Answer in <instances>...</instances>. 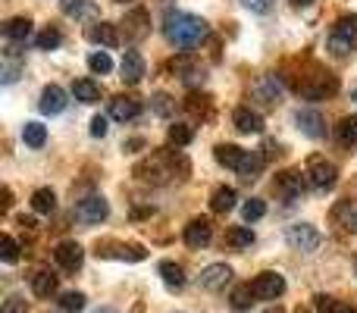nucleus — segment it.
Here are the masks:
<instances>
[{
	"label": "nucleus",
	"mask_w": 357,
	"mask_h": 313,
	"mask_svg": "<svg viewBox=\"0 0 357 313\" xmlns=\"http://www.w3.org/2000/svg\"><path fill=\"white\" fill-rule=\"evenodd\" d=\"M163 35L176 44V47H195L207 38V22L195 13H182V10H169L163 19Z\"/></svg>",
	"instance_id": "1"
},
{
	"label": "nucleus",
	"mask_w": 357,
	"mask_h": 313,
	"mask_svg": "<svg viewBox=\"0 0 357 313\" xmlns=\"http://www.w3.org/2000/svg\"><path fill=\"white\" fill-rule=\"evenodd\" d=\"M304 178H307V185L314 191H329L335 185V178H339V169H335L333 160L314 154L307 160V166H304Z\"/></svg>",
	"instance_id": "2"
},
{
	"label": "nucleus",
	"mask_w": 357,
	"mask_h": 313,
	"mask_svg": "<svg viewBox=\"0 0 357 313\" xmlns=\"http://www.w3.org/2000/svg\"><path fill=\"white\" fill-rule=\"evenodd\" d=\"M285 241H289L295 251L310 254V251H317V247H320L323 235L317 232V226H310V222H295V226L285 229Z\"/></svg>",
	"instance_id": "3"
},
{
	"label": "nucleus",
	"mask_w": 357,
	"mask_h": 313,
	"mask_svg": "<svg viewBox=\"0 0 357 313\" xmlns=\"http://www.w3.org/2000/svg\"><path fill=\"white\" fill-rule=\"evenodd\" d=\"M135 176H142L144 182H169L176 176V166L169 163L167 154H154L151 160L135 166Z\"/></svg>",
	"instance_id": "4"
},
{
	"label": "nucleus",
	"mask_w": 357,
	"mask_h": 313,
	"mask_svg": "<svg viewBox=\"0 0 357 313\" xmlns=\"http://www.w3.org/2000/svg\"><path fill=\"white\" fill-rule=\"evenodd\" d=\"M251 291H254V298H260V301H276V298L285 291V279L279 276V273L266 270L251 282Z\"/></svg>",
	"instance_id": "5"
},
{
	"label": "nucleus",
	"mask_w": 357,
	"mask_h": 313,
	"mask_svg": "<svg viewBox=\"0 0 357 313\" xmlns=\"http://www.w3.org/2000/svg\"><path fill=\"white\" fill-rule=\"evenodd\" d=\"M304 182H307V178H304L298 169H285L276 176V191L285 197V204H291L304 194Z\"/></svg>",
	"instance_id": "6"
},
{
	"label": "nucleus",
	"mask_w": 357,
	"mask_h": 313,
	"mask_svg": "<svg viewBox=\"0 0 357 313\" xmlns=\"http://www.w3.org/2000/svg\"><path fill=\"white\" fill-rule=\"evenodd\" d=\"M229 279H232V266L226 264H210L201 270V276H197V282H201V289L207 291H220L229 285Z\"/></svg>",
	"instance_id": "7"
},
{
	"label": "nucleus",
	"mask_w": 357,
	"mask_h": 313,
	"mask_svg": "<svg viewBox=\"0 0 357 313\" xmlns=\"http://www.w3.org/2000/svg\"><path fill=\"white\" fill-rule=\"evenodd\" d=\"M107 213H110V204L100 194L85 197V201H79V207H75V216L85 222H100V220H107Z\"/></svg>",
	"instance_id": "8"
},
{
	"label": "nucleus",
	"mask_w": 357,
	"mask_h": 313,
	"mask_svg": "<svg viewBox=\"0 0 357 313\" xmlns=\"http://www.w3.org/2000/svg\"><path fill=\"white\" fill-rule=\"evenodd\" d=\"M119 79L126 82V85H138V82L144 79V56L138 54V50H126L123 54V63H119Z\"/></svg>",
	"instance_id": "9"
},
{
	"label": "nucleus",
	"mask_w": 357,
	"mask_h": 313,
	"mask_svg": "<svg viewBox=\"0 0 357 313\" xmlns=\"http://www.w3.org/2000/svg\"><path fill=\"white\" fill-rule=\"evenodd\" d=\"M295 123H298V129H301L307 138H323V135H326V119H323L320 110H298L295 113Z\"/></svg>",
	"instance_id": "10"
},
{
	"label": "nucleus",
	"mask_w": 357,
	"mask_h": 313,
	"mask_svg": "<svg viewBox=\"0 0 357 313\" xmlns=\"http://www.w3.org/2000/svg\"><path fill=\"white\" fill-rule=\"evenodd\" d=\"M232 123L238 132H245V135H260L264 132V116H260L257 110H251V107H238V110L232 113Z\"/></svg>",
	"instance_id": "11"
},
{
	"label": "nucleus",
	"mask_w": 357,
	"mask_h": 313,
	"mask_svg": "<svg viewBox=\"0 0 357 313\" xmlns=\"http://www.w3.org/2000/svg\"><path fill=\"white\" fill-rule=\"evenodd\" d=\"M210 238H213V229H210L207 220H191L188 226H185V245L188 247H207Z\"/></svg>",
	"instance_id": "12"
},
{
	"label": "nucleus",
	"mask_w": 357,
	"mask_h": 313,
	"mask_svg": "<svg viewBox=\"0 0 357 313\" xmlns=\"http://www.w3.org/2000/svg\"><path fill=\"white\" fill-rule=\"evenodd\" d=\"M41 113L44 116H56V113H63L66 110V91H63L60 85H47L41 91Z\"/></svg>",
	"instance_id": "13"
},
{
	"label": "nucleus",
	"mask_w": 357,
	"mask_h": 313,
	"mask_svg": "<svg viewBox=\"0 0 357 313\" xmlns=\"http://www.w3.org/2000/svg\"><path fill=\"white\" fill-rule=\"evenodd\" d=\"M138 113H142V100L138 98H126V94H119V98L110 100V116L119 119V123H129V119H135Z\"/></svg>",
	"instance_id": "14"
},
{
	"label": "nucleus",
	"mask_w": 357,
	"mask_h": 313,
	"mask_svg": "<svg viewBox=\"0 0 357 313\" xmlns=\"http://www.w3.org/2000/svg\"><path fill=\"white\" fill-rule=\"evenodd\" d=\"M54 257H56V264H60L63 270H79L85 251H82V245H75V241H63V245H56Z\"/></svg>",
	"instance_id": "15"
},
{
	"label": "nucleus",
	"mask_w": 357,
	"mask_h": 313,
	"mask_svg": "<svg viewBox=\"0 0 357 313\" xmlns=\"http://www.w3.org/2000/svg\"><path fill=\"white\" fill-rule=\"evenodd\" d=\"M148 31H151L148 10H132L129 16H126V38H132V41H142Z\"/></svg>",
	"instance_id": "16"
},
{
	"label": "nucleus",
	"mask_w": 357,
	"mask_h": 313,
	"mask_svg": "<svg viewBox=\"0 0 357 313\" xmlns=\"http://www.w3.org/2000/svg\"><path fill=\"white\" fill-rule=\"evenodd\" d=\"M88 38H91L94 44H104V47H116V44H119L116 25H113V22H94V25H88Z\"/></svg>",
	"instance_id": "17"
},
{
	"label": "nucleus",
	"mask_w": 357,
	"mask_h": 313,
	"mask_svg": "<svg viewBox=\"0 0 357 313\" xmlns=\"http://www.w3.org/2000/svg\"><path fill=\"white\" fill-rule=\"evenodd\" d=\"M264 154H257V151H245V157H241V166L235 172L241 176V182H254V178L260 176V169H264Z\"/></svg>",
	"instance_id": "18"
},
{
	"label": "nucleus",
	"mask_w": 357,
	"mask_h": 313,
	"mask_svg": "<svg viewBox=\"0 0 357 313\" xmlns=\"http://www.w3.org/2000/svg\"><path fill=\"white\" fill-rule=\"evenodd\" d=\"M213 157H216V163H220V166L238 169V166H241V157H245V151H241L238 144H216Z\"/></svg>",
	"instance_id": "19"
},
{
	"label": "nucleus",
	"mask_w": 357,
	"mask_h": 313,
	"mask_svg": "<svg viewBox=\"0 0 357 313\" xmlns=\"http://www.w3.org/2000/svg\"><path fill=\"white\" fill-rule=\"evenodd\" d=\"M235 201H238V194H235V188H216L213 191V197H210V210L213 213H229V210L235 207Z\"/></svg>",
	"instance_id": "20"
},
{
	"label": "nucleus",
	"mask_w": 357,
	"mask_h": 313,
	"mask_svg": "<svg viewBox=\"0 0 357 313\" xmlns=\"http://www.w3.org/2000/svg\"><path fill=\"white\" fill-rule=\"evenodd\" d=\"M73 94H75V100H82V104H98L100 100V85L98 82H91V79H79L73 85Z\"/></svg>",
	"instance_id": "21"
},
{
	"label": "nucleus",
	"mask_w": 357,
	"mask_h": 313,
	"mask_svg": "<svg viewBox=\"0 0 357 313\" xmlns=\"http://www.w3.org/2000/svg\"><path fill=\"white\" fill-rule=\"evenodd\" d=\"M3 35L10 38V41H25V38L31 35V22H29L25 16L6 19V22H3Z\"/></svg>",
	"instance_id": "22"
},
{
	"label": "nucleus",
	"mask_w": 357,
	"mask_h": 313,
	"mask_svg": "<svg viewBox=\"0 0 357 313\" xmlns=\"http://www.w3.org/2000/svg\"><path fill=\"white\" fill-rule=\"evenodd\" d=\"M31 291H35L38 298H50L56 291V276L54 273H47V270L35 273V276H31Z\"/></svg>",
	"instance_id": "23"
},
{
	"label": "nucleus",
	"mask_w": 357,
	"mask_h": 313,
	"mask_svg": "<svg viewBox=\"0 0 357 313\" xmlns=\"http://www.w3.org/2000/svg\"><path fill=\"white\" fill-rule=\"evenodd\" d=\"M333 35L345 38V41L357 44V13H345V16H339V22L333 25Z\"/></svg>",
	"instance_id": "24"
},
{
	"label": "nucleus",
	"mask_w": 357,
	"mask_h": 313,
	"mask_svg": "<svg viewBox=\"0 0 357 313\" xmlns=\"http://www.w3.org/2000/svg\"><path fill=\"white\" fill-rule=\"evenodd\" d=\"M160 276H163V282H167L169 289H182L185 285V270L178 264H173V260H163L160 264Z\"/></svg>",
	"instance_id": "25"
},
{
	"label": "nucleus",
	"mask_w": 357,
	"mask_h": 313,
	"mask_svg": "<svg viewBox=\"0 0 357 313\" xmlns=\"http://www.w3.org/2000/svg\"><path fill=\"white\" fill-rule=\"evenodd\" d=\"M22 142L29 144V148H44V142H47V129H44L41 123H25L22 125Z\"/></svg>",
	"instance_id": "26"
},
{
	"label": "nucleus",
	"mask_w": 357,
	"mask_h": 313,
	"mask_svg": "<svg viewBox=\"0 0 357 313\" xmlns=\"http://www.w3.org/2000/svg\"><path fill=\"white\" fill-rule=\"evenodd\" d=\"M335 138H339L342 144H357V113L345 116L339 125H335Z\"/></svg>",
	"instance_id": "27"
},
{
	"label": "nucleus",
	"mask_w": 357,
	"mask_h": 313,
	"mask_svg": "<svg viewBox=\"0 0 357 313\" xmlns=\"http://www.w3.org/2000/svg\"><path fill=\"white\" fill-rule=\"evenodd\" d=\"M335 216L342 220V226H345L348 232H357V201H342L339 207H335Z\"/></svg>",
	"instance_id": "28"
},
{
	"label": "nucleus",
	"mask_w": 357,
	"mask_h": 313,
	"mask_svg": "<svg viewBox=\"0 0 357 313\" xmlns=\"http://www.w3.org/2000/svg\"><path fill=\"white\" fill-rule=\"evenodd\" d=\"M31 207H35V213H50L56 207V194L50 188H38L31 194Z\"/></svg>",
	"instance_id": "29"
},
{
	"label": "nucleus",
	"mask_w": 357,
	"mask_h": 313,
	"mask_svg": "<svg viewBox=\"0 0 357 313\" xmlns=\"http://www.w3.org/2000/svg\"><path fill=\"white\" fill-rule=\"evenodd\" d=\"M314 304H317V310L320 313H357L354 307H348V304L335 301V298H329V295H317Z\"/></svg>",
	"instance_id": "30"
},
{
	"label": "nucleus",
	"mask_w": 357,
	"mask_h": 313,
	"mask_svg": "<svg viewBox=\"0 0 357 313\" xmlns=\"http://www.w3.org/2000/svg\"><path fill=\"white\" fill-rule=\"evenodd\" d=\"M167 138H169V144H176V148H185V144H191V138H195V132H191V125L176 123V125H169Z\"/></svg>",
	"instance_id": "31"
},
{
	"label": "nucleus",
	"mask_w": 357,
	"mask_h": 313,
	"mask_svg": "<svg viewBox=\"0 0 357 313\" xmlns=\"http://www.w3.org/2000/svg\"><path fill=\"white\" fill-rule=\"evenodd\" d=\"M257 94H260V100H264V104H276V100H279V82H276V75H266V79L257 85Z\"/></svg>",
	"instance_id": "32"
},
{
	"label": "nucleus",
	"mask_w": 357,
	"mask_h": 313,
	"mask_svg": "<svg viewBox=\"0 0 357 313\" xmlns=\"http://www.w3.org/2000/svg\"><path fill=\"white\" fill-rule=\"evenodd\" d=\"M229 245L232 247H251L254 245V232L248 226H235V229H229Z\"/></svg>",
	"instance_id": "33"
},
{
	"label": "nucleus",
	"mask_w": 357,
	"mask_h": 313,
	"mask_svg": "<svg viewBox=\"0 0 357 313\" xmlns=\"http://www.w3.org/2000/svg\"><path fill=\"white\" fill-rule=\"evenodd\" d=\"M251 304H254L251 285H238V289L232 291V307L238 310V313H245V310H251Z\"/></svg>",
	"instance_id": "34"
},
{
	"label": "nucleus",
	"mask_w": 357,
	"mask_h": 313,
	"mask_svg": "<svg viewBox=\"0 0 357 313\" xmlns=\"http://www.w3.org/2000/svg\"><path fill=\"white\" fill-rule=\"evenodd\" d=\"M60 307L66 313H82L85 310V295H82V291H66V295L60 298Z\"/></svg>",
	"instance_id": "35"
},
{
	"label": "nucleus",
	"mask_w": 357,
	"mask_h": 313,
	"mask_svg": "<svg viewBox=\"0 0 357 313\" xmlns=\"http://www.w3.org/2000/svg\"><path fill=\"white\" fill-rule=\"evenodd\" d=\"M264 213H266V204L260 201V197H251V201H245V207H241V216H245L248 222H257Z\"/></svg>",
	"instance_id": "36"
},
{
	"label": "nucleus",
	"mask_w": 357,
	"mask_h": 313,
	"mask_svg": "<svg viewBox=\"0 0 357 313\" xmlns=\"http://www.w3.org/2000/svg\"><path fill=\"white\" fill-rule=\"evenodd\" d=\"M60 41H63V35L54 29V25H47V29L38 35V47L41 50H54V47H60Z\"/></svg>",
	"instance_id": "37"
},
{
	"label": "nucleus",
	"mask_w": 357,
	"mask_h": 313,
	"mask_svg": "<svg viewBox=\"0 0 357 313\" xmlns=\"http://www.w3.org/2000/svg\"><path fill=\"white\" fill-rule=\"evenodd\" d=\"M0 260H3V264H16L19 260V245L10 238V235L0 238Z\"/></svg>",
	"instance_id": "38"
},
{
	"label": "nucleus",
	"mask_w": 357,
	"mask_h": 313,
	"mask_svg": "<svg viewBox=\"0 0 357 313\" xmlns=\"http://www.w3.org/2000/svg\"><path fill=\"white\" fill-rule=\"evenodd\" d=\"M88 66H91V72H100V75H104V72H110V69H113V60L104 54V50H98V54L88 56Z\"/></svg>",
	"instance_id": "39"
},
{
	"label": "nucleus",
	"mask_w": 357,
	"mask_h": 313,
	"mask_svg": "<svg viewBox=\"0 0 357 313\" xmlns=\"http://www.w3.org/2000/svg\"><path fill=\"white\" fill-rule=\"evenodd\" d=\"M113 257H123V260H144V247L138 245H116V254Z\"/></svg>",
	"instance_id": "40"
},
{
	"label": "nucleus",
	"mask_w": 357,
	"mask_h": 313,
	"mask_svg": "<svg viewBox=\"0 0 357 313\" xmlns=\"http://www.w3.org/2000/svg\"><path fill=\"white\" fill-rule=\"evenodd\" d=\"M329 50H333L335 56H345V54H351L354 50V44L345 41V38H339V35H329Z\"/></svg>",
	"instance_id": "41"
},
{
	"label": "nucleus",
	"mask_w": 357,
	"mask_h": 313,
	"mask_svg": "<svg viewBox=\"0 0 357 313\" xmlns=\"http://www.w3.org/2000/svg\"><path fill=\"white\" fill-rule=\"evenodd\" d=\"M0 313H29V304H25L19 295H10L3 301V310H0Z\"/></svg>",
	"instance_id": "42"
},
{
	"label": "nucleus",
	"mask_w": 357,
	"mask_h": 313,
	"mask_svg": "<svg viewBox=\"0 0 357 313\" xmlns=\"http://www.w3.org/2000/svg\"><path fill=\"white\" fill-rule=\"evenodd\" d=\"M241 3H245V10H251V13H270L273 0H241Z\"/></svg>",
	"instance_id": "43"
},
{
	"label": "nucleus",
	"mask_w": 357,
	"mask_h": 313,
	"mask_svg": "<svg viewBox=\"0 0 357 313\" xmlns=\"http://www.w3.org/2000/svg\"><path fill=\"white\" fill-rule=\"evenodd\" d=\"M154 110L160 113V116H167V113L173 110V100H169L167 94H157V98H154Z\"/></svg>",
	"instance_id": "44"
},
{
	"label": "nucleus",
	"mask_w": 357,
	"mask_h": 313,
	"mask_svg": "<svg viewBox=\"0 0 357 313\" xmlns=\"http://www.w3.org/2000/svg\"><path fill=\"white\" fill-rule=\"evenodd\" d=\"M91 135L94 138H104L107 135V116H94L91 119Z\"/></svg>",
	"instance_id": "45"
},
{
	"label": "nucleus",
	"mask_w": 357,
	"mask_h": 313,
	"mask_svg": "<svg viewBox=\"0 0 357 313\" xmlns=\"http://www.w3.org/2000/svg\"><path fill=\"white\" fill-rule=\"evenodd\" d=\"M82 10H85V0H63V13H69V16H79Z\"/></svg>",
	"instance_id": "46"
},
{
	"label": "nucleus",
	"mask_w": 357,
	"mask_h": 313,
	"mask_svg": "<svg viewBox=\"0 0 357 313\" xmlns=\"http://www.w3.org/2000/svg\"><path fill=\"white\" fill-rule=\"evenodd\" d=\"M16 72H19L16 63H6L3 66V85H13V82H16Z\"/></svg>",
	"instance_id": "47"
},
{
	"label": "nucleus",
	"mask_w": 357,
	"mask_h": 313,
	"mask_svg": "<svg viewBox=\"0 0 357 313\" xmlns=\"http://www.w3.org/2000/svg\"><path fill=\"white\" fill-rule=\"evenodd\" d=\"M142 144H144V142H142V138H132V142H126V144H123V148H126V151H135V148H142Z\"/></svg>",
	"instance_id": "48"
},
{
	"label": "nucleus",
	"mask_w": 357,
	"mask_h": 313,
	"mask_svg": "<svg viewBox=\"0 0 357 313\" xmlns=\"http://www.w3.org/2000/svg\"><path fill=\"white\" fill-rule=\"evenodd\" d=\"M295 6H307V3H314V0H291Z\"/></svg>",
	"instance_id": "49"
},
{
	"label": "nucleus",
	"mask_w": 357,
	"mask_h": 313,
	"mask_svg": "<svg viewBox=\"0 0 357 313\" xmlns=\"http://www.w3.org/2000/svg\"><path fill=\"white\" fill-rule=\"evenodd\" d=\"M94 313H119V310H113V307H98Z\"/></svg>",
	"instance_id": "50"
},
{
	"label": "nucleus",
	"mask_w": 357,
	"mask_h": 313,
	"mask_svg": "<svg viewBox=\"0 0 357 313\" xmlns=\"http://www.w3.org/2000/svg\"><path fill=\"white\" fill-rule=\"evenodd\" d=\"M266 313H282V307H270V310H266Z\"/></svg>",
	"instance_id": "51"
},
{
	"label": "nucleus",
	"mask_w": 357,
	"mask_h": 313,
	"mask_svg": "<svg viewBox=\"0 0 357 313\" xmlns=\"http://www.w3.org/2000/svg\"><path fill=\"white\" fill-rule=\"evenodd\" d=\"M351 98H354V100H357V91H354V94H351Z\"/></svg>",
	"instance_id": "52"
},
{
	"label": "nucleus",
	"mask_w": 357,
	"mask_h": 313,
	"mask_svg": "<svg viewBox=\"0 0 357 313\" xmlns=\"http://www.w3.org/2000/svg\"><path fill=\"white\" fill-rule=\"evenodd\" d=\"M119 3H126V0H119Z\"/></svg>",
	"instance_id": "53"
}]
</instances>
